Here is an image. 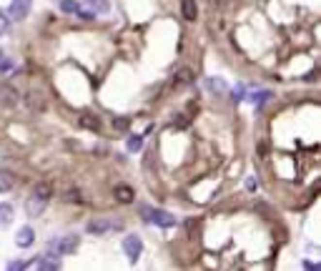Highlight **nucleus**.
Listing matches in <instances>:
<instances>
[{"mask_svg":"<svg viewBox=\"0 0 321 271\" xmlns=\"http://www.w3.org/2000/svg\"><path fill=\"white\" fill-rule=\"evenodd\" d=\"M50 196H53V186L48 184V181H43V184H35L31 196H28V214L31 216H40L43 211H46L48 201H50Z\"/></svg>","mask_w":321,"mask_h":271,"instance_id":"f257e3e1","label":"nucleus"},{"mask_svg":"<svg viewBox=\"0 0 321 271\" xmlns=\"http://www.w3.org/2000/svg\"><path fill=\"white\" fill-rule=\"evenodd\" d=\"M141 216H143L145 221L156 223V226H163V229H171V226H176V216L168 214V211H160V208L141 206Z\"/></svg>","mask_w":321,"mask_h":271,"instance_id":"f03ea898","label":"nucleus"},{"mask_svg":"<svg viewBox=\"0 0 321 271\" xmlns=\"http://www.w3.org/2000/svg\"><path fill=\"white\" fill-rule=\"evenodd\" d=\"M78 244H80V238L78 236H63V238H55V241H50V254L53 256H68V254H73L78 249Z\"/></svg>","mask_w":321,"mask_h":271,"instance_id":"7ed1b4c3","label":"nucleus"},{"mask_svg":"<svg viewBox=\"0 0 321 271\" xmlns=\"http://www.w3.org/2000/svg\"><path fill=\"white\" fill-rule=\"evenodd\" d=\"M123 229V223L121 221H115V219H96L88 223V231L96 234V236H106L111 231H121Z\"/></svg>","mask_w":321,"mask_h":271,"instance_id":"20e7f679","label":"nucleus"},{"mask_svg":"<svg viewBox=\"0 0 321 271\" xmlns=\"http://www.w3.org/2000/svg\"><path fill=\"white\" fill-rule=\"evenodd\" d=\"M123 251H126V256H128L130 261H138V259H141V251H143L141 238L133 236V234L126 236V238H123Z\"/></svg>","mask_w":321,"mask_h":271,"instance_id":"39448f33","label":"nucleus"},{"mask_svg":"<svg viewBox=\"0 0 321 271\" xmlns=\"http://www.w3.org/2000/svg\"><path fill=\"white\" fill-rule=\"evenodd\" d=\"M18 90L13 88V85H5V83H0V103L8 105V108H13V105H18Z\"/></svg>","mask_w":321,"mask_h":271,"instance_id":"423d86ee","label":"nucleus"},{"mask_svg":"<svg viewBox=\"0 0 321 271\" xmlns=\"http://www.w3.org/2000/svg\"><path fill=\"white\" fill-rule=\"evenodd\" d=\"M28 13H31V0H13V5H10V18L13 20L28 18Z\"/></svg>","mask_w":321,"mask_h":271,"instance_id":"0eeeda50","label":"nucleus"},{"mask_svg":"<svg viewBox=\"0 0 321 271\" xmlns=\"http://www.w3.org/2000/svg\"><path fill=\"white\" fill-rule=\"evenodd\" d=\"M16 244H18L20 249H31V246L35 244V231L31 229V226H23V229L16 234Z\"/></svg>","mask_w":321,"mask_h":271,"instance_id":"6e6552de","label":"nucleus"},{"mask_svg":"<svg viewBox=\"0 0 321 271\" xmlns=\"http://www.w3.org/2000/svg\"><path fill=\"white\" fill-rule=\"evenodd\" d=\"M33 266H35V269H43V271H58V269H61V256H53V254L38 256V261H35Z\"/></svg>","mask_w":321,"mask_h":271,"instance_id":"1a4fd4ad","label":"nucleus"},{"mask_svg":"<svg viewBox=\"0 0 321 271\" xmlns=\"http://www.w3.org/2000/svg\"><path fill=\"white\" fill-rule=\"evenodd\" d=\"M85 10H91L93 15H106L111 10L108 0H85Z\"/></svg>","mask_w":321,"mask_h":271,"instance_id":"9d476101","label":"nucleus"},{"mask_svg":"<svg viewBox=\"0 0 321 271\" xmlns=\"http://www.w3.org/2000/svg\"><path fill=\"white\" fill-rule=\"evenodd\" d=\"M113 196H115V201H121V203H130L136 199V193H133V188L130 186H115V191H113Z\"/></svg>","mask_w":321,"mask_h":271,"instance_id":"9b49d317","label":"nucleus"},{"mask_svg":"<svg viewBox=\"0 0 321 271\" xmlns=\"http://www.w3.org/2000/svg\"><path fill=\"white\" fill-rule=\"evenodd\" d=\"M181 13L186 20H196L198 18V5L196 0H181Z\"/></svg>","mask_w":321,"mask_h":271,"instance_id":"f8f14e48","label":"nucleus"},{"mask_svg":"<svg viewBox=\"0 0 321 271\" xmlns=\"http://www.w3.org/2000/svg\"><path fill=\"white\" fill-rule=\"evenodd\" d=\"M206 85H209V90H213V93H218V96L228 90L226 81H224V78H218V75H211V78H206Z\"/></svg>","mask_w":321,"mask_h":271,"instance_id":"ddd939ff","label":"nucleus"},{"mask_svg":"<svg viewBox=\"0 0 321 271\" xmlns=\"http://www.w3.org/2000/svg\"><path fill=\"white\" fill-rule=\"evenodd\" d=\"M13 206L10 203H0V229H5V226L13 223Z\"/></svg>","mask_w":321,"mask_h":271,"instance_id":"4468645a","label":"nucleus"},{"mask_svg":"<svg viewBox=\"0 0 321 271\" xmlns=\"http://www.w3.org/2000/svg\"><path fill=\"white\" fill-rule=\"evenodd\" d=\"M173 83H176L178 88H181V85H191V83H193V73H191V68H181V70L176 73V81H173Z\"/></svg>","mask_w":321,"mask_h":271,"instance_id":"2eb2a0df","label":"nucleus"},{"mask_svg":"<svg viewBox=\"0 0 321 271\" xmlns=\"http://www.w3.org/2000/svg\"><path fill=\"white\" fill-rule=\"evenodd\" d=\"M80 126L83 128H91V131H98L100 128V120H96V116H91V113H83L80 116Z\"/></svg>","mask_w":321,"mask_h":271,"instance_id":"dca6fc26","label":"nucleus"},{"mask_svg":"<svg viewBox=\"0 0 321 271\" xmlns=\"http://www.w3.org/2000/svg\"><path fill=\"white\" fill-rule=\"evenodd\" d=\"M269 98H273V93H271V90H258V93H254L251 96V101L256 103V108H261V105H266V101Z\"/></svg>","mask_w":321,"mask_h":271,"instance_id":"f3484780","label":"nucleus"},{"mask_svg":"<svg viewBox=\"0 0 321 271\" xmlns=\"http://www.w3.org/2000/svg\"><path fill=\"white\" fill-rule=\"evenodd\" d=\"M126 146H128V151H130V153H138V151L143 148V136H130Z\"/></svg>","mask_w":321,"mask_h":271,"instance_id":"a211bd4d","label":"nucleus"},{"mask_svg":"<svg viewBox=\"0 0 321 271\" xmlns=\"http://www.w3.org/2000/svg\"><path fill=\"white\" fill-rule=\"evenodd\" d=\"M13 188V173L10 171H0V191Z\"/></svg>","mask_w":321,"mask_h":271,"instance_id":"6ab92c4d","label":"nucleus"},{"mask_svg":"<svg viewBox=\"0 0 321 271\" xmlns=\"http://www.w3.org/2000/svg\"><path fill=\"white\" fill-rule=\"evenodd\" d=\"M78 3H76V0H61V10L63 13H78Z\"/></svg>","mask_w":321,"mask_h":271,"instance_id":"aec40b11","label":"nucleus"},{"mask_svg":"<svg viewBox=\"0 0 321 271\" xmlns=\"http://www.w3.org/2000/svg\"><path fill=\"white\" fill-rule=\"evenodd\" d=\"M113 126H115V131H128L130 120L128 118H118V120H113Z\"/></svg>","mask_w":321,"mask_h":271,"instance_id":"412c9836","label":"nucleus"},{"mask_svg":"<svg viewBox=\"0 0 321 271\" xmlns=\"http://www.w3.org/2000/svg\"><path fill=\"white\" fill-rule=\"evenodd\" d=\"M8 28H10V18H5V15L0 13V35H5Z\"/></svg>","mask_w":321,"mask_h":271,"instance_id":"4be33fe9","label":"nucleus"},{"mask_svg":"<svg viewBox=\"0 0 321 271\" xmlns=\"http://www.w3.org/2000/svg\"><path fill=\"white\" fill-rule=\"evenodd\" d=\"M243 96H246V88H243V85H239L236 90H233V101H236V103H239Z\"/></svg>","mask_w":321,"mask_h":271,"instance_id":"5701e85b","label":"nucleus"},{"mask_svg":"<svg viewBox=\"0 0 321 271\" xmlns=\"http://www.w3.org/2000/svg\"><path fill=\"white\" fill-rule=\"evenodd\" d=\"M8 269H10V271H16V269H25V264H23V261H13V264H8Z\"/></svg>","mask_w":321,"mask_h":271,"instance_id":"b1692460","label":"nucleus"},{"mask_svg":"<svg viewBox=\"0 0 321 271\" xmlns=\"http://www.w3.org/2000/svg\"><path fill=\"white\" fill-rule=\"evenodd\" d=\"M246 186H249V188H256V181H254V176H249V181H246Z\"/></svg>","mask_w":321,"mask_h":271,"instance_id":"393cba45","label":"nucleus"},{"mask_svg":"<svg viewBox=\"0 0 321 271\" xmlns=\"http://www.w3.org/2000/svg\"><path fill=\"white\" fill-rule=\"evenodd\" d=\"M0 58H3V48H0Z\"/></svg>","mask_w":321,"mask_h":271,"instance_id":"a878e982","label":"nucleus"}]
</instances>
